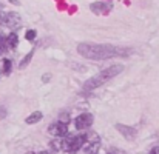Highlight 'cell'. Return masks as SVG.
<instances>
[{
	"label": "cell",
	"instance_id": "6",
	"mask_svg": "<svg viewBox=\"0 0 159 154\" xmlns=\"http://www.w3.org/2000/svg\"><path fill=\"white\" fill-rule=\"evenodd\" d=\"M99 145H101V140H99V136H98V134H91V136L87 134V140H85V145H84V151L87 154H94L98 151Z\"/></svg>",
	"mask_w": 159,
	"mask_h": 154
},
{
	"label": "cell",
	"instance_id": "5",
	"mask_svg": "<svg viewBox=\"0 0 159 154\" xmlns=\"http://www.w3.org/2000/svg\"><path fill=\"white\" fill-rule=\"evenodd\" d=\"M0 23L6 28H11V29H16L22 25V19L17 12H8L5 14L3 17H0Z\"/></svg>",
	"mask_w": 159,
	"mask_h": 154
},
{
	"label": "cell",
	"instance_id": "21",
	"mask_svg": "<svg viewBox=\"0 0 159 154\" xmlns=\"http://www.w3.org/2000/svg\"><path fill=\"white\" fill-rule=\"evenodd\" d=\"M26 154H34V153H26Z\"/></svg>",
	"mask_w": 159,
	"mask_h": 154
},
{
	"label": "cell",
	"instance_id": "12",
	"mask_svg": "<svg viewBox=\"0 0 159 154\" xmlns=\"http://www.w3.org/2000/svg\"><path fill=\"white\" fill-rule=\"evenodd\" d=\"M9 71H11V60L9 59H2L0 60V73L9 74Z\"/></svg>",
	"mask_w": 159,
	"mask_h": 154
},
{
	"label": "cell",
	"instance_id": "3",
	"mask_svg": "<svg viewBox=\"0 0 159 154\" xmlns=\"http://www.w3.org/2000/svg\"><path fill=\"white\" fill-rule=\"evenodd\" d=\"M85 140H87V134H77V136H71V137H66L65 140H62V150L65 153L74 154L77 153L80 148H84L85 145Z\"/></svg>",
	"mask_w": 159,
	"mask_h": 154
},
{
	"label": "cell",
	"instance_id": "14",
	"mask_svg": "<svg viewBox=\"0 0 159 154\" xmlns=\"http://www.w3.org/2000/svg\"><path fill=\"white\" fill-rule=\"evenodd\" d=\"M8 50V45H6V37L5 36H0V55Z\"/></svg>",
	"mask_w": 159,
	"mask_h": 154
},
{
	"label": "cell",
	"instance_id": "4",
	"mask_svg": "<svg viewBox=\"0 0 159 154\" xmlns=\"http://www.w3.org/2000/svg\"><path fill=\"white\" fill-rule=\"evenodd\" d=\"M93 122H94L93 114H90V112H84V114H80V116L76 117V120H74V126H76L77 131H85V130L91 128Z\"/></svg>",
	"mask_w": 159,
	"mask_h": 154
},
{
	"label": "cell",
	"instance_id": "18",
	"mask_svg": "<svg viewBox=\"0 0 159 154\" xmlns=\"http://www.w3.org/2000/svg\"><path fill=\"white\" fill-rule=\"evenodd\" d=\"M150 154H159V147H156V148H153V150L150 151Z\"/></svg>",
	"mask_w": 159,
	"mask_h": 154
},
{
	"label": "cell",
	"instance_id": "7",
	"mask_svg": "<svg viewBox=\"0 0 159 154\" xmlns=\"http://www.w3.org/2000/svg\"><path fill=\"white\" fill-rule=\"evenodd\" d=\"M48 133L54 136V137H66V134H68V126H66V123H62V122H54L51 123L50 126H48Z\"/></svg>",
	"mask_w": 159,
	"mask_h": 154
},
{
	"label": "cell",
	"instance_id": "22",
	"mask_svg": "<svg viewBox=\"0 0 159 154\" xmlns=\"http://www.w3.org/2000/svg\"><path fill=\"white\" fill-rule=\"evenodd\" d=\"M110 154H114V153H110Z\"/></svg>",
	"mask_w": 159,
	"mask_h": 154
},
{
	"label": "cell",
	"instance_id": "23",
	"mask_svg": "<svg viewBox=\"0 0 159 154\" xmlns=\"http://www.w3.org/2000/svg\"><path fill=\"white\" fill-rule=\"evenodd\" d=\"M94 154H96V153H94Z\"/></svg>",
	"mask_w": 159,
	"mask_h": 154
},
{
	"label": "cell",
	"instance_id": "16",
	"mask_svg": "<svg viewBox=\"0 0 159 154\" xmlns=\"http://www.w3.org/2000/svg\"><path fill=\"white\" fill-rule=\"evenodd\" d=\"M25 37H26V40H34V39H36V31H34V29H28Z\"/></svg>",
	"mask_w": 159,
	"mask_h": 154
},
{
	"label": "cell",
	"instance_id": "1",
	"mask_svg": "<svg viewBox=\"0 0 159 154\" xmlns=\"http://www.w3.org/2000/svg\"><path fill=\"white\" fill-rule=\"evenodd\" d=\"M77 52L84 59L105 60V59H113V57H127L133 52V50L124 48V46H114V45H101V43L84 42V43L77 45Z\"/></svg>",
	"mask_w": 159,
	"mask_h": 154
},
{
	"label": "cell",
	"instance_id": "9",
	"mask_svg": "<svg viewBox=\"0 0 159 154\" xmlns=\"http://www.w3.org/2000/svg\"><path fill=\"white\" fill-rule=\"evenodd\" d=\"M116 130L127 139V140H133L136 137V130L131 128V126H127V125H122V123H117L116 125Z\"/></svg>",
	"mask_w": 159,
	"mask_h": 154
},
{
	"label": "cell",
	"instance_id": "11",
	"mask_svg": "<svg viewBox=\"0 0 159 154\" xmlns=\"http://www.w3.org/2000/svg\"><path fill=\"white\" fill-rule=\"evenodd\" d=\"M17 40H19V37H17L16 33L8 34L6 36V45H8V48H16L17 46Z\"/></svg>",
	"mask_w": 159,
	"mask_h": 154
},
{
	"label": "cell",
	"instance_id": "19",
	"mask_svg": "<svg viewBox=\"0 0 159 154\" xmlns=\"http://www.w3.org/2000/svg\"><path fill=\"white\" fill-rule=\"evenodd\" d=\"M42 80H43V82H47V80H50V76H43V77H42Z\"/></svg>",
	"mask_w": 159,
	"mask_h": 154
},
{
	"label": "cell",
	"instance_id": "10",
	"mask_svg": "<svg viewBox=\"0 0 159 154\" xmlns=\"http://www.w3.org/2000/svg\"><path fill=\"white\" fill-rule=\"evenodd\" d=\"M42 117H43V114H42L40 111H34L31 116H28V117H26V120H25V122H26L28 125H33V123L40 122V120H42Z\"/></svg>",
	"mask_w": 159,
	"mask_h": 154
},
{
	"label": "cell",
	"instance_id": "2",
	"mask_svg": "<svg viewBox=\"0 0 159 154\" xmlns=\"http://www.w3.org/2000/svg\"><path fill=\"white\" fill-rule=\"evenodd\" d=\"M122 71H124V65H120V63L111 65V66L105 68V69H104L101 74H98L96 77H91V79H88V80L85 82V85H84V90H85V91L94 90V88H98V86L104 85L107 80H111L113 77H116L117 74H120Z\"/></svg>",
	"mask_w": 159,
	"mask_h": 154
},
{
	"label": "cell",
	"instance_id": "15",
	"mask_svg": "<svg viewBox=\"0 0 159 154\" xmlns=\"http://www.w3.org/2000/svg\"><path fill=\"white\" fill-rule=\"evenodd\" d=\"M51 148L54 151H62V142L60 140H53L51 142Z\"/></svg>",
	"mask_w": 159,
	"mask_h": 154
},
{
	"label": "cell",
	"instance_id": "13",
	"mask_svg": "<svg viewBox=\"0 0 159 154\" xmlns=\"http://www.w3.org/2000/svg\"><path fill=\"white\" fill-rule=\"evenodd\" d=\"M33 55H34V50H33V51H30L28 54H26V55H25V57H23V60L19 63V68H26V66H28V63L31 62Z\"/></svg>",
	"mask_w": 159,
	"mask_h": 154
},
{
	"label": "cell",
	"instance_id": "17",
	"mask_svg": "<svg viewBox=\"0 0 159 154\" xmlns=\"http://www.w3.org/2000/svg\"><path fill=\"white\" fill-rule=\"evenodd\" d=\"M5 116H6V109H5L3 106H0V120H2Z\"/></svg>",
	"mask_w": 159,
	"mask_h": 154
},
{
	"label": "cell",
	"instance_id": "20",
	"mask_svg": "<svg viewBox=\"0 0 159 154\" xmlns=\"http://www.w3.org/2000/svg\"><path fill=\"white\" fill-rule=\"evenodd\" d=\"M39 154H48V153H47V151H40Z\"/></svg>",
	"mask_w": 159,
	"mask_h": 154
},
{
	"label": "cell",
	"instance_id": "8",
	"mask_svg": "<svg viewBox=\"0 0 159 154\" xmlns=\"http://www.w3.org/2000/svg\"><path fill=\"white\" fill-rule=\"evenodd\" d=\"M90 9L94 12V14H99V15H104V14H108L110 9H111V2H96V3H91L90 5Z\"/></svg>",
	"mask_w": 159,
	"mask_h": 154
}]
</instances>
